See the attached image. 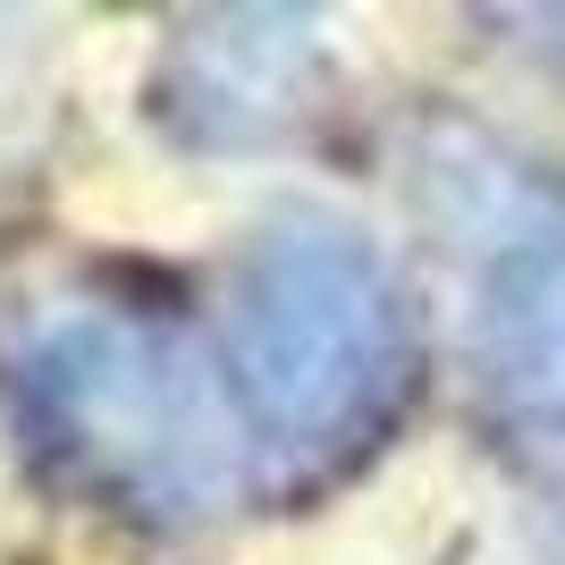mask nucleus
Instances as JSON below:
<instances>
[{"instance_id":"7ed1b4c3","label":"nucleus","mask_w":565,"mask_h":565,"mask_svg":"<svg viewBox=\"0 0 565 565\" xmlns=\"http://www.w3.org/2000/svg\"><path fill=\"white\" fill-rule=\"evenodd\" d=\"M481 388L507 423L565 430V236L557 245H515L481 305Z\"/></svg>"},{"instance_id":"20e7f679","label":"nucleus","mask_w":565,"mask_h":565,"mask_svg":"<svg viewBox=\"0 0 565 565\" xmlns=\"http://www.w3.org/2000/svg\"><path fill=\"white\" fill-rule=\"evenodd\" d=\"M305 25L296 18H220L212 34H194L178 51V76H169V102L161 110L203 143H245L262 136L270 118L296 102V68H305Z\"/></svg>"},{"instance_id":"f03ea898","label":"nucleus","mask_w":565,"mask_h":565,"mask_svg":"<svg viewBox=\"0 0 565 565\" xmlns=\"http://www.w3.org/2000/svg\"><path fill=\"white\" fill-rule=\"evenodd\" d=\"M25 439L60 481L143 523L203 515L228 472L212 388L186 347L136 312H85L25 363Z\"/></svg>"},{"instance_id":"f257e3e1","label":"nucleus","mask_w":565,"mask_h":565,"mask_svg":"<svg viewBox=\"0 0 565 565\" xmlns=\"http://www.w3.org/2000/svg\"><path fill=\"white\" fill-rule=\"evenodd\" d=\"M220 372L279 481H321L372 456L414 397V321L388 262L321 212L270 220L236 262Z\"/></svg>"}]
</instances>
